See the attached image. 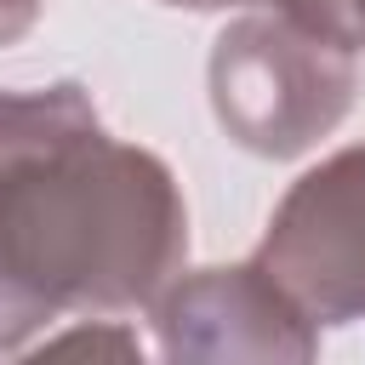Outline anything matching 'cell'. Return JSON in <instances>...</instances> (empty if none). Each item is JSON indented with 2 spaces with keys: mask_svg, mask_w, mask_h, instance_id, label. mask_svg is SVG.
Listing matches in <instances>:
<instances>
[{
  "mask_svg": "<svg viewBox=\"0 0 365 365\" xmlns=\"http://www.w3.org/2000/svg\"><path fill=\"white\" fill-rule=\"evenodd\" d=\"M188 257L171 165L103 131L86 86L0 91V359L51 319L148 308Z\"/></svg>",
  "mask_w": 365,
  "mask_h": 365,
  "instance_id": "obj_1",
  "label": "cell"
},
{
  "mask_svg": "<svg viewBox=\"0 0 365 365\" xmlns=\"http://www.w3.org/2000/svg\"><path fill=\"white\" fill-rule=\"evenodd\" d=\"M279 11H291L297 23L331 34L348 51H365V0H274Z\"/></svg>",
  "mask_w": 365,
  "mask_h": 365,
  "instance_id": "obj_5",
  "label": "cell"
},
{
  "mask_svg": "<svg viewBox=\"0 0 365 365\" xmlns=\"http://www.w3.org/2000/svg\"><path fill=\"white\" fill-rule=\"evenodd\" d=\"M63 348H91V354H120V359H143V342L120 325V319H108V314H97L91 325H74V331H46V342H40V354H63Z\"/></svg>",
  "mask_w": 365,
  "mask_h": 365,
  "instance_id": "obj_6",
  "label": "cell"
},
{
  "mask_svg": "<svg viewBox=\"0 0 365 365\" xmlns=\"http://www.w3.org/2000/svg\"><path fill=\"white\" fill-rule=\"evenodd\" d=\"M354 57L279 6L245 11L211 46V114L245 154L297 160L342 125L359 86Z\"/></svg>",
  "mask_w": 365,
  "mask_h": 365,
  "instance_id": "obj_2",
  "label": "cell"
},
{
  "mask_svg": "<svg viewBox=\"0 0 365 365\" xmlns=\"http://www.w3.org/2000/svg\"><path fill=\"white\" fill-rule=\"evenodd\" d=\"M34 17H40V0H0V46L23 40L34 29Z\"/></svg>",
  "mask_w": 365,
  "mask_h": 365,
  "instance_id": "obj_7",
  "label": "cell"
},
{
  "mask_svg": "<svg viewBox=\"0 0 365 365\" xmlns=\"http://www.w3.org/2000/svg\"><path fill=\"white\" fill-rule=\"evenodd\" d=\"M154 348L165 359H314L319 325L274 285V274L251 257L234 268L177 274L154 302Z\"/></svg>",
  "mask_w": 365,
  "mask_h": 365,
  "instance_id": "obj_4",
  "label": "cell"
},
{
  "mask_svg": "<svg viewBox=\"0 0 365 365\" xmlns=\"http://www.w3.org/2000/svg\"><path fill=\"white\" fill-rule=\"evenodd\" d=\"M165 6H188V11H228V6H262V0H165Z\"/></svg>",
  "mask_w": 365,
  "mask_h": 365,
  "instance_id": "obj_8",
  "label": "cell"
},
{
  "mask_svg": "<svg viewBox=\"0 0 365 365\" xmlns=\"http://www.w3.org/2000/svg\"><path fill=\"white\" fill-rule=\"evenodd\" d=\"M257 262L319 331L365 319V143L336 148L285 188Z\"/></svg>",
  "mask_w": 365,
  "mask_h": 365,
  "instance_id": "obj_3",
  "label": "cell"
}]
</instances>
